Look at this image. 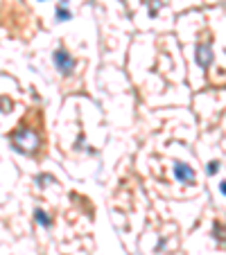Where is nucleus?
Here are the masks:
<instances>
[{
	"label": "nucleus",
	"mask_w": 226,
	"mask_h": 255,
	"mask_svg": "<svg viewBox=\"0 0 226 255\" xmlns=\"http://www.w3.org/2000/svg\"><path fill=\"white\" fill-rule=\"evenodd\" d=\"M197 64L202 66V68H208L213 64V48L208 43L197 45Z\"/></svg>",
	"instance_id": "7ed1b4c3"
},
{
	"label": "nucleus",
	"mask_w": 226,
	"mask_h": 255,
	"mask_svg": "<svg viewBox=\"0 0 226 255\" xmlns=\"http://www.w3.org/2000/svg\"><path fill=\"white\" fill-rule=\"evenodd\" d=\"M174 176L183 183H195V170L190 165H186V163H177L174 165Z\"/></svg>",
	"instance_id": "20e7f679"
},
{
	"label": "nucleus",
	"mask_w": 226,
	"mask_h": 255,
	"mask_svg": "<svg viewBox=\"0 0 226 255\" xmlns=\"http://www.w3.org/2000/svg\"><path fill=\"white\" fill-rule=\"evenodd\" d=\"M39 143H41V138L36 136V131H32V129H18V131L11 133V145H14V149H18V152H23V154H34L36 149H39Z\"/></svg>",
	"instance_id": "f257e3e1"
},
{
	"label": "nucleus",
	"mask_w": 226,
	"mask_h": 255,
	"mask_svg": "<svg viewBox=\"0 0 226 255\" xmlns=\"http://www.w3.org/2000/svg\"><path fill=\"white\" fill-rule=\"evenodd\" d=\"M217 170H220V163H217V161H213L211 165H208V174H211V176H213V174H215Z\"/></svg>",
	"instance_id": "6e6552de"
},
{
	"label": "nucleus",
	"mask_w": 226,
	"mask_h": 255,
	"mask_svg": "<svg viewBox=\"0 0 226 255\" xmlns=\"http://www.w3.org/2000/svg\"><path fill=\"white\" fill-rule=\"evenodd\" d=\"M54 66L59 68L61 75L68 77V75H73V70H75V59L66 52V50H57V52H54Z\"/></svg>",
	"instance_id": "f03ea898"
},
{
	"label": "nucleus",
	"mask_w": 226,
	"mask_h": 255,
	"mask_svg": "<svg viewBox=\"0 0 226 255\" xmlns=\"http://www.w3.org/2000/svg\"><path fill=\"white\" fill-rule=\"evenodd\" d=\"M36 181H39V185H48V183H52V176L50 174H41V176H36Z\"/></svg>",
	"instance_id": "423d86ee"
},
{
	"label": "nucleus",
	"mask_w": 226,
	"mask_h": 255,
	"mask_svg": "<svg viewBox=\"0 0 226 255\" xmlns=\"http://www.w3.org/2000/svg\"><path fill=\"white\" fill-rule=\"evenodd\" d=\"M34 217H36V221H39L41 226H45V228H50V226H52V219H50V217L45 215L43 210H36V212H34Z\"/></svg>",
	"instance_id": "39448f33"
},
{
	"label": "nucleus",
	"mask_w": 226,
	"mask_h": 255,
	"mask_svg": "<svg viewBox=\"0 0 226 255\" xmlns=\"http://www.w3.org/2000/svg\"><path fill=\"white\" fill-rule=\"evenodd\" d=\"M2 104H7V99H0V106H2Z\"/></svg>",
	"instance_id": "1a4fd4ad"
},
{
	"label": "nucleus",
	"mask_w": 226,
	"mask_h": 255,
	"mask_svg": "<svg viewBox=\"0 0 226 255\" xmlns=\"http://www.w3.org/2000/svg\"><path fill=\"white\" fill-rule=\"evenodd\" d=\"M57 16H59V20H68V18H70V14H68V11H66V7H64V5L59 7V11H57Z\"/></svg>",
	"instance_id": "0eeeda50"
}]
</instances>
